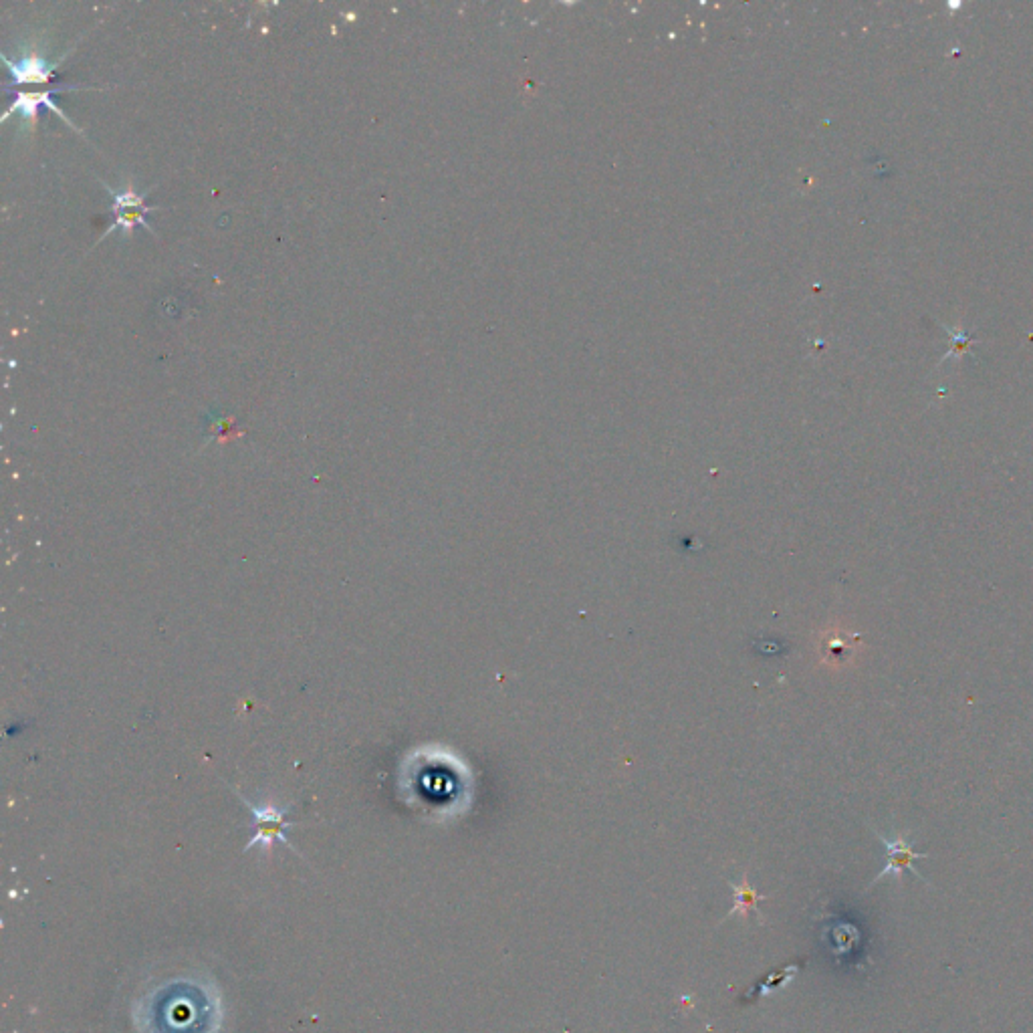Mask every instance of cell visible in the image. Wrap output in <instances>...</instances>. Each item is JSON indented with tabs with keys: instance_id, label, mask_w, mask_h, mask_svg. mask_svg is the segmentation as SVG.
Returning a JSON list of instances; mask_svg holds the SVG:
<instances>
[{
	"instance_id": "1",
	"label": "cell",
	"mask_w": 1033,
	"mask_h": 1033,
	"mask_svg": "<svg viewBox=\"0 0 1033 1033\" xmlns=\"http://www.w3.org/2000/svg\"><path fill=\"white\" fill-rule=\"evenodd\" d=\"M237 795L245 803V806L251 810V816H253V824H251L253 836H251V840H249L245 850H251V848L259 846L265 852H269L277 842H281L287 848L295 850L293 844L287 838V830L297 826L295 822H291L287 818L289 812H291L289 808H277V806H273V803H267V806H257V803L247 799L243 793L237 791Z\"/></svg>"
},
{
	"instance_id": "2",
	"label": "cell",
	"mask_w": 1033,
	"mask_h": 1033,
	"mask_svg": "<svg viewBox=\"0 0 1033 1033\" xmlns=\"http://www.w3.org/2000/svg\"><path fill=\"white\" fill-rule=\"evenodd\" d=\"M876 836H878V840H880V842H882V846H884V868H882V870H880V874L872 880V884L880 882V880H882V878H886V876H896L898 880H902L904 870L912 872L916 878H921L923 882H927V880L923 878V874L918 872V870H916V866H914V862H916V860L927 858V854L916 852V850L912 848V842H910V838H908L906 834H898L896 838H886V836H882L880 832H876ZM872 884H870V886H872Z\"/></svg>"
},
{
	"instance_id": "3",
	"label": "cell",
	"mask_w": 1033,
	"mask_h": 1033,
	"mask_svg": "<svg viewBox=\"0 0 1033 1033\" xmlns=\"http://www.w3.org/2000/svg\"><path fill=\"white\" fill-rule=\"evenodd\" d=\"M731 888H733V896H735V904L731 908V912L727 914V918H731L733 914H739L743 918H749L751 912H757V904L761 900H765L767 896L765 894H759L751 884H749V878H747V872L741 876V882L739 884H733L731 882ZM757 916L761 918V914L757 912Z\"/></svg>"
}]
</instances>
